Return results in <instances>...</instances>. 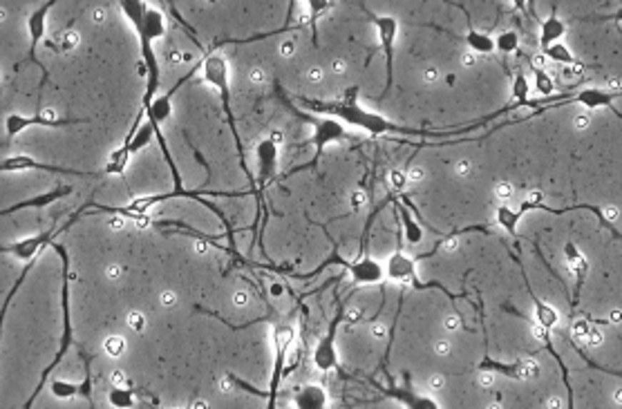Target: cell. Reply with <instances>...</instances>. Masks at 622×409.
<instances>
[{
    "label": "cell",
    "mask_w": 622,
    "mask_h": 409,
    "mask_svg": "<svg viewBox=\"0 0 622 409\" xmlns=\"http://www.w3.org/2000/svg\"><path fill=\"white\" fill-rule=\"evenodd\" d=\"M607 217H609L611 221H616V219H618V208H607Z\"/></svg>",
    "instance_id": "bcb514c9"
},
{
    "label": "cell",
    "mask_w": 622,
    "mask_h": 409,
    "mask_svg": "<svg viewBox=\"0 0 622 409\" xmlns=\"http://www.w3.org/2000/svg\"><path fill=\"white\" fill-rule=\"evenodd\" d=\"M23 170H45V173H52V175H81V177L90 175L86 170H72V168H61V166H52L45 161H36L29 155H14L0 161V173H23Z\"/></svg>",
    "instance_id": "5b68a950"
},
{
    "label": "cell",
    "mask_w": 622,
    "mask_h": 409,
    "mask_svg": "<svg viewBox=\"0 0 622 409\" xmlns=\"http://www.w3.org/2000/svg\"><path fill=\"white\" fill-rule=\"evenodd\" d=\"M79 123H86V118H59V116H49L45 112L27 116V114L11 112L5 118V132L9 139H14V136H19L21 132L29 128H67V126H79Z\"/></svg>",
    "instance_id": "3957f363"
},
{
    "label": "cell",
    "mask_w": 622,
    "mask_h": 409,
    "mask_svg": "<svg viewBox=\"0 0 622 409\" xmlns=\"http://www.w3.org/2000/svg\"><path fill=\"white\" fill-rule=\"evenodd\" d=\"M233 304L235 306H246L249 304V293L246 291H235L233 293Z\"/></svg>",
    "instance_id": "4dcf8cb0"
},
{
    "label": "cell",
    "mask_w": 622,
    "mask_h": 409,
    "mask_svg": "<svg viewBox=\"0 0 622 409\" xmlns=\"http://www.w3.org/2000/svg\"><path fill=\"white\" fill-rule=\"evenodd\" d=\"M573 126H576L578 130H586V128L591 126V121H589V116H584V114H582V116H578V118H576V121H573Z\"/></svg>",
    "instance_id": "d590c367"
},
{
    "label": "cell",
    "mask_w": 622,
    "mask_h": 409,
    "mask_svg": "<svg viewBox=\"0 0 622 409\" xmlns=\"http://www.w3.org/2000/svg\"><path fill=\"white\" fill-rule=\"evenodd\" d=\"M88 208V206H86ZM86 208H81L70 221H67V224L63 226V228H49V231H45V233H36V235H31V237H25V240H21V242H14V244H5V246H0V253L3 255H11V258H16V260H21V262H31V260H39V255L52 244V240L54 237L59 235V233H65L67 228H70L74 221L79 219V215L86 211Z\"/></svg>",
    "instance_id": "7a4b0ae2"
},
{
    "label": "cell",
    "mask_w": 622,
    "mask_h": 409,
    "mask_svg": "<svg viewBox=\"0 0 622 409\" xmlns=\"http://www.w3.org/2000/svg\"><path fill=\"white\" fill-rule=\"evenodd\" d=\"M351 203H354V208H363L365 203H367V195H365L363 191L351 193Z\"/></svg>",
    "instance_id": "4316f807"
},
{
    "label": "cell",
    "mask_w": 622,
    "mask_h": 409,
    "mask_svg": "<svg viewBox=\"0 0 622 409\" xmlns=\"http://www.w3.org/2000/svg\"><path fill=\"white\" fill-rule=\"evenodd\" d=\"M457 246H459V237H457V235H455V237H448V240L443 242V248H446V251H455Z\"/></svg>",
    "instance_id": "8d00e7d4"
},
{
    "label": "cell",
    "mask_w": 622,
    "mask_h": 409,
    "mask_svg": "<svg viewBox=\"0 0 622 409\" xmlns=\"http://www.w3.org/2000/svg\"><path fill=\"white\" fill-rule=\"evenodd\" d=\"M540 201H542V191L528 193V203H531V206H535V203H540Z\"/></svg>",
    "instance_id": "74e56055"
},
{
    "label": "cell",
    "mask_w": 622,
    "mask_h": 409,
    "mask_svg": "<svg viewBox=\"0 0 622 409\" xmlns=\"http://www.w3.org/2000/svg\"><path fill=\"white\" fill-rule=\"evenodd\" d=\"M544 54H546L548 59H553V61H558V63H568V65H576V59H573V54H568V49H566L564 45L553 43V45H548V47L544 49Z\"/></svg>",
    "instance_id": "7c38bea8"
},
{
    "label": "cell",
    "mask_w": 622,
    "mask_h": 409,
    "mask_svg": "<svg viewBox=\"0 0 622 409\" xmlns=\"http://www.w3.org/2000/svg\"><path fill=\"white\" fill-rule=\"evenodd\" d=\"M363 318V311L361 309H349V313H347V320L349 322H358Z\"/></svg>",
    "instance_id": "f35d334b"
},
{
    "label": "cell",
    "mask_w": 622,
    "mask_h": 409,
    "mask_svg": "<svg viewBox=\"0 0 622 409\" xmlns=\"http://www.w3.org/2000/svg\"><path fill=\"white\" fill-rule=\"evenodd\" d=\"M34 264H36V260H31V262H27L25 264V268L21 271V276H19V280L14 282V286L9 288V293H7V298H5V302H3V306H0V343H3V329H5V318H7V311H9V306H11V300H14V296L19 293V288L23 286V282H25V278L29 276V271L34 268Z\"/></svg>",
    "instance_id": "9c48e42d"
},
{
    "label": "cell",
    "mask_w": 622,
    "mask_h": 409,
    "mask_svg": "<svg viewBox=\"0 0 622 409\" xmlns=\"http://www.w3.org/2000/svg\"><path fill=\"white\" fill-rule=\"evenodd\" d=\"M455 173H457L459 177H470V175H473V161H468V159H459V161H457V166H455Z\"/></svg>",
    "instance_id": "d6986e66"
},
{
    "label": "cell",
    "mask_w": 622,
    "mask_h": 409,
    "mask_svg": "<svg viewBox=\"0 0 622 409\" xmlns=\"http://www.w3.org/2000/svg\"><path fill=\"white\" fill-rule=\"evenodd\" d=\"M537 74V90L542 94H551L553 92V81L544 74V72H535Z\"/></svg>",
    "instance_id": "2e32d148"
},
{
    "label": "cell",
    "mask_w": 622,
    "mask_h": 409,
    "mask_svg": "<svg viewBox=\"0 0 622 409\" xmlns=\"http://www.w3.org/2000/svg\"><path fill=\"white\" fill-rule=\"evenodd\" d=\"M274 141H276V143L282 141V134H280V132H274Z\"/></svg>",
    "instance_id": "681fc988"
},
{
    "label": "cell",
    "mask_w": 622,
    "mask_h": 409,
    "mask_svg": "<svg viewBox=\"0 0 622 409\" xmlns=\"http://www.w3.org/2000/svg\"><path fill=\"white\" fill-rule=\"evenodd\" d=\"M589 329L591 327L586 325V322H576L571 331H573V338H578V340H582V343H584V338H586V333H589Z\"/></svg>",
    "instance_id": "603a6c76"
},
{
    "label": "cell",
    "mask_w": 622,
    "mask_h": 409,
    "mask_svg": "<svg viewBox=\"0 0 622 409\" xmlns=\"http://www.w3.org/2000/svg\"><path fill=\"white\" fill-rule=\"evenodd\" d=\"M307 3H309V9H311V19L316 21V16L321 11H325V7L329 5V0H307Z\"/></svg>",
    "instance_id": "7402d4cb"
},
{
    "label": "cell",
    "mask_w": 622,
    "mask_h": 409,
    "mask_svg": "<svg viewBox=\"0 0 622 409\" xmlns=\"http://www.w3.org/2000/svg\"><path fill=\"white\" fill-rule=\"evenodd\" d=\"M459 325H461L459 315H448V318L443 320V327H446L448 331H455V329H459Z\"/></svg>",
    "instance_id": "f1b7e54d"
},
{
    "label": "cell",
    "mask_w": 622,
    "mask_h": 409,
    "mask_svg": "<svg viewBox=\"0 0 622 409\" xmlns=\"http://www.w3.org/2000/svg\"><path fill=\"white\" fill-rule=\"evenodd\" d=\"M59 3V0H45L43 5H39L36 9L31 11V16L27 19V34H29V56H27V63H36L41 67L43 72V81H47V72L45 67L41 65V61L36 59V45L41 43V39L45 36V27H47V14L49 9H52L54 5Z\"/></svg>",
    "instance_id": "277c9868"
},
{
    "label": "cell",
    "mask_w": 622,
    "mask_h": 409,
    "mask_svg": "<svg viewBox=\"0 0 622 409\" xmlns=\"http://www.w3.org/2000/svg\"><path fill=\"white\" fill-rule=\"evenodd\" d=\"M372 21L376 23L378 27V34H381V41H383V47H385V56H388V74L392 76V45H394V36H396V21L394 19H376V16H372Z\"/></svg>",
    "instance_id": "ba28073f"
},
{
    "label": "cell",
    "mask_w": 622,
    "mask_h": 409,
    "mask_svg": "<svg viewBox=\"0 0 622 409\" xmlns=\"http://www.w3.org/2000/svg\"><path fill=\"white\" fill-rule=\"evenodd\" d=\"M369 331H372V335H374L376 340H383V338H385V333H388V329H385V327L381 325V322H376V325H372V329H369Z\"/></svg>",
    "instance_id": "e575fe53"
},
{
    "label": "cell",
    "mask_w": 622,
    "mask_h": 409,
    "mask_svg": "<svg viewBox=\"0 0 622 409\" xmlns=\"http://www.w3.org/2000/svg\"><path fill=\"white\" fill-rule=\"evenodd\" d=\"M562 36H564V23L558 19V14L553 11L551 19H546L542 23V47L546 49L548 45H553V43H556L558 39H562Z\"/></svg>",
    "instance_id": "30bf717a"
},
{
    "label": "cell",
    "mask_w": 622,
    "mask_h": 409,
    "mask_svg": "<svg viewBox=\"0 0 622 409\" xmlns=\"http://www.w3.org/2000/svg\"><path fill=\"white\" fill-rule=\"evenodd\" d=\"M497 45H499L501 52H515V49H517V34H515V31L501 34L499 41H497Z\"/></svg>",
    "instance_id": "5bb4252c"
},
{
    "label": "cell",
    "mask_w": 622,
    "mask_h": 409,
    "mask_svg": "<svg viewBox=\"0 0 622 409\" xmlns=\"http://www.w3.org/2000/svg\"><path fill=\"white\" fill-rule=\"evenodd\" d=\"M531 331H533V335H535L537 340H546V335H548V331H546V327L542 325V322H537V325H533Z\"/></svg>",
    "instance_id": "f546056e"
},
{
    "label": "cell",
    "mask_w": 622,
    "mask_h": 409,
    "mask_svg": "<svg viewBox=\"0 0 622 409\" xmlns=\"http://www.w3.org/2000/svg\"><path fill=\"white\" fill-rule=\"evenodd\" d=\"M291 49H294V43L282 45V54H284V56H287V54H291Z\"/></svg>",
    "instance_id": "7dc6e473"
},
{
    "label": "cell",
    "mask_w": 622,
    "mask_h": 409,
    "mask_svg": "<svg viewBox=\"0 0 622 409\" xmlns=\"http://www.w3.org/2000/svg\"><path fill=\"white\" fill-rule=\"evenodd\" d=\"M613 400H616V405H618V407L622 405V389H620V387L616 389V394H613Z\"/></svg>",
    "instance_id": "f6af8a7d"
},
{
    "label": "cell",
    "mask_w": 622,
    "mask_h": 409,
    "mask_svg": "<svg viewBox=\"0 0 622 409\" xmlns=\"http://www.w3.org/2000/svg\"><path fill=\"white\" fill-rule=\"evenodd\" d=\"M446 387V378L441 376V373H434V376H430V389L432 391H441Z\"/></svg>",
    "instance_id": "484cf974"
},
{
    "label": "cell",
    "mask_w": 622,
    "mask_h": 409,
    "mask_svg": "<svg viewBox=\"0 0 622 409\" xmlns=\"http://www.w3.org/2000/svg\"><path fill=\"white\" fill-rule=\"evenodd\" d=\"M408 179L414 181V183L423 181V179H426V168H423V166H412V168L408 170Z\"/></svg>",
    "instance_id": "44dd1931"
},
{
    "label": "cell",
    "mask_w": 622,
    "mask_h": 409,
    "mask_svg": "<svg viewBox=\"0 0 622 409\" xmlns=\"http://www.w3.org/2000/svg\"><path fill=\"white\" fill-rule=\"evenodd\" d=\"M134 29L139 34V41L155 43L166 34V16L159 9H150L146 7L144 19L139 23H134Z\"/></svg>",
    "instance_id": "52a82bcc"
},
{
    "label": "cell",
    "mask_w": 622,
    "mask_h": 409,
    "mask_svg": "<svg viewBox=\"0 0 622 409\" xmlns=\"http://www.w3.org/2000/svg\"><path fill=\"white\" fill-rule=\"evenodd\" d=\"M121 273H124L121 266H110V268H108V276H110V278H119Z\"/></svg>",
    "instance_id": "60d3db41"
},
{
    "label": "cell",
    "mask_w": 622,
    "mask_h": 409,
    "mask_svg": "<svg viewBox=\"0 0 622 409\" xmlns=\"http://www.w3.org/2000/svg\"><path fill=\"white\" fill-rule=\"evenodd\" d=\"M309 79H311V81H321V79H323V72H321V70H316V67H313V70L309 72Z\"/></svg>",
    "instance_id": "7bdbcfd3"
},
{
    "label": "cell",
    "mask_w": 622,
    "mask_h": 409,
    "mask_svg": "<svg viewBox=\"0 0 622 409\" xmlns=\"http://www.w3.org/2000/svg\"><path fill=\"white\" fill-rule=\"evenodd\" d=\"M584 343L589 347H600L604 343V335L598 329H589V333H586V338H584Z\"/></svg>",
    "instance_id": "ffe728a7"
},
{
    "label": "cell",
    "mask_w": 622,
    "mask_h": 409,
    "mask_svg": "<svg viewBox=\"0 0 622 409\" xmlns=\"http://www.w3.org/2000/svg\"><path fill=\"white\" fill-rule=\"evenodd\" d=\"M110 403L114 405V407H132L134 403H132V396H130V391H128V387H114L112 385V391H110Z\"/></svg>",
    "instance_id": "4fadbf2b"
},
{
    "label": "cell",
    "mask_w": 622,
    "mask_h": 409,
    "mask_svg": "<svg viewBox=\"0 0 622 409\" xmlns=\"http://www.w3.org/2000/svg\"><path fill=\"white\" fill-rule=\"evenodd\" d=\"M67 195H72V186H56V188H52L49 193L36 195V197L19 201V203H11V206H7V208H0V217L11 215V213H19V211H25V208H43V206H49L52 201H59V199H63Z\"/></svg>",
    "instance_id": "8992f818"
},
{
    "label": "cell",
    "mask_w": 622,
    "mask_h": 409,
    "mask_svg": "<svg viewBox=\"0 0 622 409\" xmlns=\"http://www.w3.org/2000/svg\"><path fill=\"white\" fill-rule=\"evenodd\" d=\"M546 405H548V407H553V409H556V407H564V400H562L560 396H551V398L546 400Z\"/></svg>",
    "instance_id": "ab89813d"
},
{
    "label": "cell",
    "mask_w": 622,
    "mask_h": 409,
    "mask_svg": "<svg viewBox=\"0 0 622 409\" xmlns=\"http://www.w3.org/2000/svg\"><path fill=\"white\" fill-rule=\"evenodd\" d=\"M106 351L110 353V355H121L124 353V349H126V340L124 338H119V335H112V338H108L106 340Z\"/></svg>",
    "instance_id": "9a60e30c"
},
{
    "label": "cell",
    "mask_w": 622,
    "mask_h": 409,
    "mask_svg": "<svg viewBox=\"0 0 622 409\" xmlns=\"http://www.w3.org/2000/svg\"><path fill=\"white\" fill-rule=\"evenodd\" d=\"M49 389H52V394L61 400H67V398H74L79 394L81 385L79 383H70V380H63V378H54L52 383H49Z\"/></svg>",
    "instance_id": "8fae6325"
},
{
    "label": "cell",
    "mask_w": 622,
    "mask_h": 409,
    "mask_svg": "<svg viewBox=\"0 0 622 409\" xmlns=\"http://www.w3.org/2000/svg\"><path fill=\"white\" fill-rule=\"evenodd\" d=\"M49 248H52L59 258H61V276H63V282H61V311H63V331H61V340H59V349L54 353V360L49 363L43 373H41V380L36 385V389H34V394L29 396V400L25 403V407H31L34 398H36L41 394L43 385L47 383V378L52 376V371L61 365V360L65 358V353L72 349V313H70V255H67V248L63 244H49Z\"/></svg>",
    "instance_id": "6da1fadb"
},
{
    "label": "cell",
    "mask_w": 622,
    "mask_h": 409,
    "mask_svg": "<svg viewBox=\"0 0 622 409\" xmlns=\"http://www.w3.org/2000/svg\"><path fill=\"white\" fill-rule=\"evenodd\" d=\"M434 353L436 355H448L450 353V343H448V340H436V343H434Z\"/></svg>",
    "instance_id": "83f0119b"
},
{
    "label": "cell",
    "mask_w": 622,
    "mask_h": 409,
    "mask_svg": "<svg viewBox=\"0 0 622 409\" xmlns=\"http://www.w3.org/2000/svg\"><path fill=\"white\" fill-rule=\"evenodd\" d=\"M426 79H428V81H434V79H436V72H434V70H428V72H426Z\"/></svg>",
    "instance_id": "c3c4849f"
},
{
    "label": "cell",
    "mask_w": 622,
    "mask_h": 409,
    "mask_svg": "<svg viewBox=\"0 0 622 409\" xmlns=\"http://www.w3.org/2000/svg\"><path fill=\"white\" fill-rule=\"evenodd\" d=\"M526 3H528V0H513L515 9H519V11H524V9H526Z\"/></svg>",
    "instance_id": "b9f144b4"
},
{
    "label": "cell",
    "mask_w": 622,
    "mask_h": 409,
    "mask_svg": "<svg viewBox=\"0 0 622 409\" xmlns=\"http://www.w3.org/2000/svg\"><path fill=\"white\" fill-rule=\"evenodd\" d=\"M0 101H3V90H0Z\"/></svg>",
    "instance_id": "f907efd6"
},
{
    "label": "cell",
    "mask_w": 622,
    "mask_h": 409,
    "mask_svg": "<svg viewBox=\"0 0 622 409\" xmlns=\"http://www.w3.org/2000/svg\"><path fill=\"white\" fill-rule=\"evenodd\" d=\"M159 300H161V304H164V306H175V302H177V296H175L173 291H164Z\"/></svg>",
    "instance_id": "836d02e7"
},
{
    "label": "cell",
    "mask_w": 622,
    "mask_h": 409,
    "mask_svg": "<svg viewBox=\"0 0 622 409\" xmlns=\"http://www.w3.org/2000/svg\"><path fill=\"white\" fill-rule=\"evenodd\" d=\"M110 380H112V385H114V387H128V378H126V373H124V371H119V369H116V371H112V378H110Z\"/></svg>",
    "instance_id": "d4e9b609"
},
{
    "label": "cell",
    "mask_w": 622,
    "mask_h": 409,
    "mask_svg": "<svg viewBox=\"0 0 622 409\" xmlns=\"http://www.w3.org/2000/svg\"><path fill=\"white\" fill-rule=\"evenodd\" d=\"M390 181H392L394 188H403V186H406V181H408V177L403 175V173H398V170H392V173H390Z\"/></svg>",
    "instance_id": "cb8c5ba5"
},
{
    "label": "cell",
    "mask_w": 622,
    "mask_h": 409,
    "mask_svg": "<svg viewBox=\"0 0 622 409\" xmlns=\"http://www.w3.org/2000/svg\"><path fill=\"white\" fill-rule=\"evenodd\" d=\"M515 96L519 101H526V96H528V83H526L524 76H517L515 79Z\"/></svg>",
    "instance_id": "e0dca14e"
},
{
    "label": "cell",
    "mask_w": 622,
    "mask_h": 409,
    "mask_svg": "<svg viewBox=\"0 0 622 409\" xmlns=\"http://www.w3.org/2000/svg\"><path fill=\"white\" fill-rule=\"evenodd\" d=\"M511 195H513V186L508 181H499L495 186V197L497 199H508Z\"/></svg>",
    "instance_id": "ac0fdd59"
},
{
    "label": "cell",
    "mask_w": 622,
    "mask_h": 409,
    "mask_svg": "<svg viewBox=\"0 0 622 409\" xmlns=\"http://www.w3.org/2000/svg\"><path fill=\"white\" fill-rule=\"evenodd\" d=\"M477 385L479 387H493L495 385V376H493V373H481V376L477 378Z\"/></svg>",
    "instance_id": "d6a6232c"
},
{
    "label": "cell",
    "mask_w": 622,
    "mask_h": 409,
    "mask_svg": "<svg viewBox=\"0 0 622 409\" xmlns=\"http://www.w3.org/2000/svg\"><path fill=\"white\" fill-rule=\"evenodd\" d=\"M130 327L139 331V329L144 327V315H141V313H137V311H134V313H130Z\"/></svg>",
    "instance_id": "1f68e13d"
},
{
    "label": "cell",
    "mask_w": 622,
    "mask_h": 409,
    "mask_svg": "<svg viewBox=\"0 0 622 409\" xmlns=\"http://www.w3.org/2000/svg\"><path fill=\"white\" fill-rule=\"evenodd\" d=\"M620 318H622V315H620V309H613V311H611V320H613V325H620Z\"/></svg>",
    "instance_id": "ee69618b"
}]
</instances>
